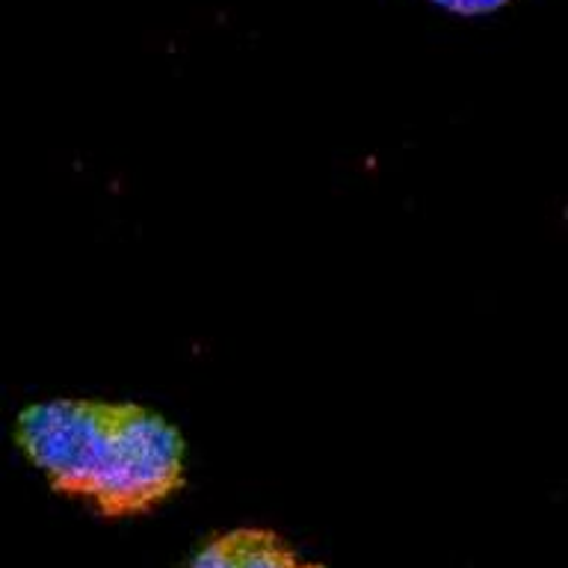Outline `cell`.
<instances>
[{
    "mask_svg": "<svg viewBox=\"0 0 568 568\" xmlns=\"http://www.w3.org/2000/svg\"><path fill=\"white\" fill-rule=\"evenodd\" d=\"M12 435L57 495L110 521L154 513L186 483L184 435L140 403L42 399L18 412Z\"/></svg>",
    "mask_w": 568,
    "mask_h": 568,
    "instance_id": "6da1fadb",
    "label": "cell"
},
{
    "mask_svg": "<svg viewBox=\"0 0 568 568\" xmlns=\"http://www.w3.org/2000/svg\"><path fill=\"white\" fill-rule=\"evenodd\" d=\"M184 568H326L296 554L291 541L266 527L213 532Z\"/></svg>",
    "mask_w": 568,
    "mask_h": 568,
    "instance_id": "7a4b0ae2",
    "label": "cell"
},
{
    "mask_svg": "<svg viewBox=\"0 0 568 568\" xmlns=\"http://www.w3.org/2000/svg\"><path fill=\"white\" fill-rule=\"evenodd\" d=\"M433 7L450 12V16L459 18H479V16H491L497 9L509 7L513 0H429Z\"/></svg>",
    "mask_w": 568,
    "mask_h": 568,
    "instance_id": "3957f363",
    "label": "cell"
}]
</instances>
